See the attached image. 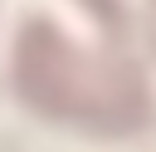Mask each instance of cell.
<instances>
[{"instance_id":"7a4b0ae2","label":"cell","mask_w":156,"mask_h":152,"mask_svg":"<svg viewBox=\"0 0 156 152\" xmlns=\"http://www.w3.org/2000/svg\"><path fill=\"white\" fill-rule=\"evenodd\" d=\"M83 5H88V10L98 15V25H102V29L112 34V39H122V34H127L132 15H127V5H122V0H83Z\"/></svg>"},{"instance_id":"6da1fadb","label":"cell","mask_w":156,"mask_h":152,"mask_svg":"<svg viewBox=\"0 0 156 152\" xmlns=\"http://www.w3.org/2000/svg\"><path fill=\"white\" fill-rule=\"evenodd\" d=\"M78 49L49 25L29 20L15 49V88L34 113H49L58 123H78L93 132H136L151 123V108L117 93H93L78 83Z\"/></svg>"}]
</instances>
